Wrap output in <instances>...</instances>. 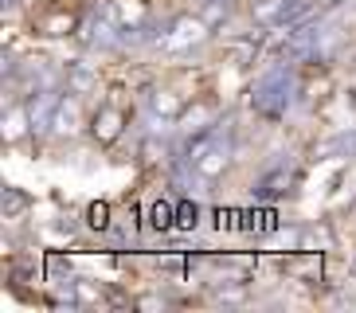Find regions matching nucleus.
<instances>
[{
    "mask_svg": "<svg viewBox=\"0 0 356 313\" xmlns=\"http://www.w3.org/2000/svg\"><path fill=\"white\" fill-rule=\"evenodd\" d=\"M290 90H293V74H290V67H286V59H282V63H274L270 71L254 83L251 102H254V110H259V114L282 118L286 106H290Z\"/></svg>",
    "mask_w": 356,
    "mask_h": 313,
    "instance_id": "nucleus-1",
    "label": "nucleus"
},
{
    "mask_svg": "<svg viewBox=\"0 0 356 313\" xmlns=\"http://www.w3.org/2000/svg\"><path fill=\"white\" fill-rule=\"evenodd\" d=\"M204 35H208V20H196V16H177V20H172V28L161 35V47H165V51H192Z\"/></svg>",
    "mask_w": 356,
    "mask_h": 313,
    "instance_id": "nucleus-2",
    "label": "nucleus"
},
{
    "mask_svg": "<svg viewBox=\"0 0 356 313\" xmlns=\"http://www.w3.org/2000/svg\"><path fill=\"white\" fill-rule=\"evenodd\" d=\"M59 90L55 86H43L40 94H35V102L28 106V129L32 134H47V129H55V114H59Z\"/></svg>",
    "mask_w": 356,
    "mask_h": 313,
    "instance_id": "nucleus-3",
    "label": "nucleus"
},
{
    "mask_svg": "<svg viewBox=\"0 0 356 313\" xmlns=\"http://www.w3.org/2000/svg\"><path fill=\"white\" fill-rule=\"evenodd\" d=\"M223 165H227V145H223V134L216 129V141H211V145L204 149V156L196 161V172L200 177H220Z\"/></svg>",
    "mask_w": 356,
    "mask_h": 313,
    "instance_id": "nucleus-4",
    "label": "nucleus"
},
{
    "mask_svg": "<svg viewBox=\"0 0 356 313\" xmlns=\"http://www.w3.org/2000/svg\"><path fill=\"white\" fill-rule=\"evenodd\" d=\"M122 122H126V118H122V110L106 106L102 114L95 118V137H98V141H114V137L122 134Z\"/></svg>",
    "mask_w": 356,
    "mask_h": 313,
    "instance_id": "nucleus-5",
    "label": "nucleus"
},
{
    "mask_svg": "<svg viewBox=\"0 0 356 313\" xmlns=\"http://www.w3.org/2000/svg\"><path fill=\"white\" fill-rule=\"evenodd\" d=\"M286 184H290V168H286V165L270 168V172H266V177L259 180V200H274V196H282Z\"/></svg>",
    "mask_w": 356,
    "mask_h": 313,
    "instance_id": "nucleus-6",
    "label": "nucleus"
},
{
    "mask_svg": "<svg viewBox=\"0 0 356 313\" xmlns=\"http://www.w3.org/2000/svg\"><path fill=\"white\" fill-rule=\"evenodd\" d=\"M149 223H153L157 231H168L172 223H177V208H172L168 200H157V204L149 208Z\"/></svg>",
    "mask_w": 356,
    "mask_h": 313,
    "instance_id": "nucleus-7",
    "label": "nucleus"
},
{
    "mask_svg": "<svg viewBox=\"0 0 356 313\" xmlns=\"http://www.w3.org/2000/svg\"><path fill=\"white\" fill-rule=\"evenodd\" d=\"M32 200L24 196L20 188H4V219H12V216H20L24 208H28Z\"/></svg>",
    "mask_w": 356,
    "mask_h": 313,
    "instance_id": "nucleus-8",
    "label": "nucleus"
},
{
    "mask_svg": "<svg viewBox=\"0 0 356 313\" xmlns=\"http://www.w3.org/2000/svg\"><path fill=\"white\" fill-rule=\"evenodd\" d=\"M196 223H200V208H196V204H188V200H184V204H180V208H177V227H180V231H192V227H196Z\"/></svg>",
    "mask_w": 356,
    "mask_h": 313,
    "instance_id": "nucleus-9",
    "label": "nucleus"
},
{
    "mask_svg": "<svg viewBox=\"0 0 356 313\" xmlns=\"http://www.w3.org/2000/svg\"><path fill=\"white\" fill-rule=\"evenodd\" d=\"M74 118H79V110H74V102H59V114H55V129L59 134H67V129H74Z\"/></svg>",
    "mask_w": 356,
    "mask_h": 313,
    "instance_id": "nucleus-10",
    "label": "nucleus"
},
{
    "mask_svg": "<svg viewBox=\"0 0 356 313\" xmlns=\"http://www.w3.org/2000/svg\"><path fill=\"white\" fill-rule=\"evenodd\" d=\"M184 122V129H192V122H208V125H216V110L211 106H196V110H188V114L180 118Z\"/></svg>",
    "mask_w": 356,
    "mask_h": 313,
    "instance_id": "nucleus-11",
    "label": "nucleus"
},
{
    "mask_svg": "<svg viewBox=\"0 0 356 313\" xmlns=\"http://www.w3.org/2000/svg\"><path fill=\"white\" fill-rule=\"evenodd\" d=\"M24 118H28V110H12V118H8V129H4V141H16V137L24 134Z\"/></svg>",
    "mask_w": 356,
    "mask_h": 313,
    "instance_id": "nucleus-12",
    "label": "nucleus"
},
{
    "mask_svg": "<svg viewBox=\"0 0 356 313\" xmlns=\"http://www.w3.org/2000/svg\"><path fill=\"white\" fill-rule=\"evenodd\" d=\"M118 20H122V24H129V20L141 24V20H145V8H141V4H118Z\"/></svg>",
    "mask_w": 356,
    "mask_h": 313,
    "instance_id": "nucleus-13",
    "label": "nucleus"
},
{
    "mask_svg": "<svg viewBox=\"0 0 356 313\" xmlns=\"http://www.w3.org/2000/svg\"><path fill=\"white\" fill-rule=\"evenodd\" d=\"M110 208H106V204H95V208H90V227H106V223H110Z\"/></svg>",
    "mask_w": 356,
    "mask_h": 313,
    "instance_id": "nucleus-14",
    "label": "nucleus"
},
{
    "mask_svg": "<svg viewBox=\"0 0 356 313\" xmlns=\"http://www.w3.org/2000/svg\"><path fill=\"white\" fill-rule=\"evenodd\" d=\"M71 86H74V90H90V86H95V79H90L86 71H71Z\"/></svg>",
    "mask_w": 356,
    "mask_h": 313,
    "instance_id": "nucleus-15",
    "label": "nucleus"
},
{
    "mask_svg": "<svg viewBox=\"0 0 356 313\" xmlns=\"http://www.w3.org/2000/svg\"><path fill=\"white\" fill-rule=\"evenodd\" d=\"M67 28H71V20H63V16H59V20H51V35H63Z\"/></svg>",
    "mask_w": 356,
    "mask_h": 313,
    "instance_id": "nucleus-16",
    "label": "nucleus"
},
{
    "mask_svg": "<svg viewBox=\"0 0 356 313\" xmlns=\"http://www.w3.org/2000/svg\"><path fill=\"white\" fill-rule=\"evenodd\" d=\"M204 4H211V0H204Z\"/></svg>",
    "mask_w": 356,
    "mask_h": 313,
    "instance_id": "nucleus-17",
    "label": "nucleus"
}]
</instances>
